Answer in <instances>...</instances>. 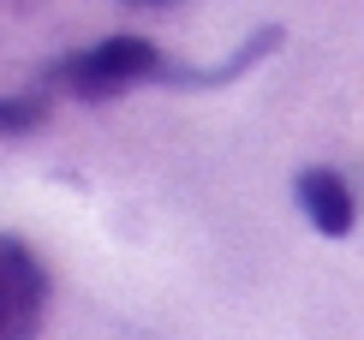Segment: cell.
<instances>
[{
  "instance_id": "cell-1",
  "label": "cell",
  "mask_w": 364,
  "mask_h": 340,
  "mask_svg": "<svg viewBox=\"0 0 364 340\" xmlns=\"http://www.w3.org/2000/svg\"><path fill=\"white\" fill-rule=\"evenodd\" d=\"M168 72H173V60L149 36H102V42H90L78 54L54 60L42 72V84L66 90L72 102H114V96H126L138 84H168Z\"/></svg>"
},
{
  "instance_id": "cell-2",
  "label": "cell",
  "mask_w": 364,
  "mask_h": 340,
  "mask_svg": "<svg viewBox=\"0 0 364 340\" xmlns=\"http://www.w3.org/2000/svg\"><path fill=\"white\" fill-rule=\"evenodd\" d=\"M48 317V269L18 233H0V340H36Z\"/></svg>"
},
{
  "instance_id": "cell-3",
  "label": "cell",
  "mask_w": 364,
  "mask_h": 340,
  "mask_svg": "<svg viewBox=\"0 0 364 340\" xmlns=\"http://www.w3.org/2000/svg\"><path fill=\"white\" fill-rule=\"evenodd\" d=\"M293 197H299L305 221H311L323 239H346V233H353L358 203H353V185H346L335 167H305V174L293 179Z\"/></svg>"
},
{
  "instance_id": "cell-4",
  "label": "cell",
  "mask_w": 364,
  "mask_h": 340,
  "mask_svg": "<svg viewBox=\"0 0 364 340\" xmlns=\"http://www.w3.org/2000/svg\"><path fill=\"white\" fill-rule=\"evenodd\" d=\"M281 24H263V30H251L245 42H239L233 54L221 60V66H173L168 72V90H221V84H233V78H245L251 66H263L269 54L281 48Z\"/></svg>"
},
{
  "instance_id": "cell-5",
  "label": "cell",
  "mask_w": 364,
  "mask_h": 340,
  "mask_svg": "<svg viewBox=\"0 0 364 340\" xmlns=\"http://www.w3.org/2000/svg\"><path fill=\"white\" fill-rule=\"evenodd\" d=\"M48 119V84H30V90H6L0 96V137H30Z\"/></svg>"
},
{
  "instance_id": "cell-6",
  "label": "cell",
  "mask_w": 364,
  "mask_h": 340,
  "mask_svg": "<svg viewBox=\"0 0 364 340\" xmlns=\"http://www.w3.org/2000/svg\"><path fill=\"white\" fill-rule=\"evenodd\" d=\"M132 6H168V0H132Z\"/></svg>"
}]
</instances>
